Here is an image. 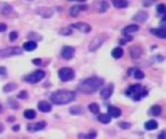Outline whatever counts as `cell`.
<instances>
[{"mask_svg":"<svg viewBox=\"0 0 166 139\" xmlns=\"http://www.w3.org/2000/svg\"><path fill=\"white\" fill-rule=\"evenodd\" d=\"M104 85V80L100 77H90L84 80L79 84L77 90L79 92L85 94H91L101 88Z\"/></svg>","mask_w":166,"mask_h":139,"instance_id":"6da1fadb","label":"cell"},{"mask_svg":"<svg viewBox=\"0 0 166 139\" xmlns=\"http://www.w3.org/2000/svg\"><path fill=\"white\" fill-rule=\"evenodd\" d=\"M76 97L74 92L68 90H58L53 92L51 96V101L57 105H64L72 102Z\"/></svg>","mask_w":166,"mask_h":139,"instance_id":"7a4b0ae2","label":"cell"},{"mask_svg":"<svg viewBox=\"0 0 166 139\" xmlns=\"http://www.w3.org/2000/svg\"><path fill=\"white\" fill-rule=\"evenodd\" d=\"M147 94H148V92L146 90H144L143 87L140 84L132 85V86H130L125 91V96L132 97L133 100L135 101L141 100L143 97L147 96Z\"/></svg>","mask_w":166,"mask_h":139,"instance_id":"3957f363","label":"cell"},{"mask_svg":"<svg viewBox=\"0 0 166 139\" xmlns=\"http://www.w3.org/2000/svg\"><path fill=\"white\" fill-rule=\"evenodd\" d=\"M107 39H108V35L105 33H102V34H99V35L95 36V37L91 40V42L89 43V52H95V51H97L102 45H103L104 42Z\"/></svg>","mask_w":166,"mask_h":139,"instance_id":"277c9868","label":"cell"},{"mask_svg":"<svg viewBox=\"0 0 166 139\" xmlns=\"http://www.w3.org/2000/svg\"><path fill=\"white\" fill-rule=\"evenodd\" d=\"M58 77L62 82L71 81L75 77V71L70 67H62L58 71Z\"/></svg>","mask_w":166,"mask_h":139,"instance_id":"5b68a950","label":"cell"},{"mask_svg":"<svg viewBox=\"0 0 166 139\" xmlns=\"http://www.w3.org/2000/svg\"><path fill=\"white\" fill-rule=\"evenodd\" d=\"M23 53V50L19 47H8L0 50V58H6L13 57V55H19Z\"/></svg>","mask_w":166,"mask_h":139,"instance_id":"8992f818","label":"cell"},{"mask_svg":"<svg viewBox=\"0 0 166 139\" xmlns=\"http://www.w3.org/2000/svg\"><path fill=\"white\" fill-rule=\"evenodd\" d=\"M45 75H46L45 71H43V70H41V69H38L32 72L31 74L27 75L24 80L27 83H29V84H36V83L40 82L41 80L45 77Z\"/></svg>","mask_w":166,"mask_h":139,"instance_id":"52a82bcc","label":"cell"},{"mask_svg":"<svg viewBox=\"0 0 166 139\" xmlns=\"http://www.w3.org/2000/svg\"><path fill=\"white\" fill-rule=\"evenodd\" d=\"M71 28H75L77 30L81 31L83 33H89L91 30V26L90 24L87 23H83V21H80V23H72L71 24Z\"/></svg>","mask_w":166,"mask_h":139,"instance_id":"ba28073f","label":"cell"},{"mask_svg":"<svg viewBox=\"0 0 166 139\" xmlns=\"http://www.w3.org/2000/svg\"><path fill=\"white\" fill-rule=\"evenodd\" d=\"M46 126H47V123L45 121L37 122V123L34 124H29L27 126V130L30 131V132H36V131L44 130L46 128Z\"/></svg>","mask_w":166,"mask_h":139,"instance_id":"9c48e42d","label":"cell"},{"mask_svg":"<svg viewBox=\"0 0 166 139\" xmlns=\"http://www.w3.org/2000/svg\"><path fill=\"white\" fill-rule=\"evenodd\" d=\"M75 55V49L70 46H64L61 50V57L64 59H71Z\"/></svg>","mask_w":166,"mask_h":139,"instance_id":"30bf717a","label":"cell"},{"mask_svg":"<svg viewBox=\"0 0 166 139\" xmlns=\"http://www.w3.org/2000/svg\"><path fill=\"white\" fill-rule=\"evenodd\" d=\"M113 92H114V86L112 84H109L107 87H105L101 90L100 96H101V97L103 99H108L112 96Z\"/></svg>","mask_w":166,"mask_h":139,"instance_id":"8fae6325","label":"cell"},{"mask_svg":"<svg viewBox=\"0 0 166 139\" xmlns=\"http://www.w3.org/2000/svg\"><path fill=\"white\" fill-rule=\"evenodd\" d=\"M36 13L38 15H40L41 17L45 19H49L53 16V11L51 8H47V7H43V8H38L36 10Z\"/></svg>","mask_w":166,"mask_h":139,"instance_id":"7c38bea8","label":"cell"},{"mask_svg":"<svg viewBox=\"0 0 166 139\" xmlns=\"http://www.w3.org/2000/svg\"><path fill=\"white\" fill-rule=\"evenodd\" d=\"M87 9V6H85V5H75V6H73L70 8V11H69V14L71 17H77L79 13L81 11H85V10Z\"/></svg>","mask_w":166,"mask_h":139,"instance_id":"4fadbf2b","label":"cell"},{"mask_svg":"<svg viewBox=\"0 0 166 139\" xmlns=\"http://www.w3.org/2000/svg\"><path fill=\"white\" fill-rule=\"evenodd\" d=\"M13 11L12 6L6 2H0V14L3 16H9Z\"/></svg>","mask_w":166,"mask_h":139,"instance_id":"5bb4252c","label":"cell"},{"mask_svg":"<svg viewBox=\"0 0 166 139\" xmlns=\"http://www.w3.org/2000/svg\"><path fill=\"white\" fill-rule=\"evenodd\" d=\"M149 18V14L146 11H140L138 12L135 16L133 17L132 19L134 21H138V23H143V21H146Z\"/></svg>","mask_w":166,"mask_h":139,"instance_id":"9a60e30c","label":"cell"},{"mask_svg":"<svg viewBox=\"0 0 166 139\" xmlns=\"http://www.w3.org/2000/svg\"><path fill=\"white\" fill-rule=\"evenodd\" d=\"M38 109L43 113H49V112L52 111V105L48 101L42 100L38 103Z\"/></svg>","mask_w":166,"mask_h":139,"instance_id":"2e32d148","label":"cell"},{"mask_svg":"<svg viewBox=\"0 0 166 139\" xmlns=\"http://www.w3.org/2000/svg\"><path fill=\"white\" fill-rule=\"evenodd\" d=\"M108 114L111 117H113V118H119V117L121 115V110L116 106L109 105L108 106Z\"/></svg>","mask_w":166,"mask_h":139,"instance_id":"e0dca14e","label":"cell"},{"mask_svg":"<svg viewBox=\"0 0 166 139\" xmlns=\"http://www.w3.org/2000/svg\"><path fill=\"white\" fill-rule=\"evenodd\" d=\"M138 29H139V26L137 24H129V25L125 26V27L121 30V32H123V35H129V34L138 31Z\"/></svg>","mask_w":166,"mask_h":139,"instance_id":"ac0fdd59","label":"cell"},{"mask_svg":"<svg viewBox=\"0 0 166 139\" xmlns=\"http://www.w3.org/2000/svg\"><path fill=\"white\" fill-rule=\"evenodd\" d=\"M151 32H152L153 35H155L158 38L165 39L166 38V29L163 27L160 28H152L151 29Z\"/></svg>","mask_w":166,"mask_h":139,"instance_id":"d6986e66","label":"cell"},{"mask_svg":"<svg viewBox=\"0 0 166 139\" xmlns=\"http://www.w3.org/2000/svg\"><path fill=\"white\" fill-rule=\"evenodd\" d=\"M23 48L26 52H32V51H34L37 48V43L35 41H28V42H25L23 44Z\"/></svg>","mask_w":166,"mask_h":139,"instance_id":"ffe728a7","label":"cell"},{"mask_svg":"<svg viewBox=\"0 0 166 139\" xmlns=\"http://www.w3.org/2000/svg\"><path fill=\"white\" fill-rule=\"evenodd\" d=\"M70 114L72 115H83L85 113V109L83 106L76 105V106H72L71 108L69 109Z\"/></svg>","mask_w":166,"mask_h":139,"instance_id":"44dd1931","label":"cell"},{"mask_svg":"<svg viewBox=\"0 0 166 139\" xmlns=\"http://www.w3.org/2000/svg\"><path fill=\"white\" fill-rule=\"evenodd\" d=\"M130 55L133 59H137L142 55V50L139 47H131L130 49Z\"/></svg>","mask_w":166,"mask_h":139,"instance_id":"7402d4cb","label":"cell"},{"mask_svg":"<svg viewBox=\"0 0 166 139\" xmlns=\"http://www.w3.org/2000/svg\"><path fill=\"white\" fill-rule=\"evenodd\" d=\"M157 126H158V124L155 120H150V121H148L147 123H145V128L147 130H157Z\"/></svg>","mask_w":166,"mask_h":139,"instance_id":"603a6c76","label":"cell"},{"mask_svg":"<svg viewBox=\"0 0 166 139\" xmlns=\"http://www.w3.org/2000/svg\"><path fill=\"white\" fill-rule=\"evenodd\" d=\"M123 50L121 47H117L112 51V57L116 58V59L123 57Z\"/></svg>","mask_w":166,"mask_h":139,"instance_id":"cb8c5ba5","label":"cell"},{"mask_svg":"<svg viewBox=\"0 0 166 139\" xmlns=\"http://www.w3.org/2000/svg\"><path fill=\"white\" fill-rule=\"evenodd\" d=\"M113 4L116 8L119 9L125 8V7L128 6V2L126 0H113Z\"/></svg>","mask_w":166,"mask_h":139,"instance_id":"d4e9b609","label":"cell"},{"mask_svg":"<svg viewBox=\"0 0 166 139\" xmlns=\"http://www.w3.org/2000/svg\"><path fill=\"white\" fill-rule=\"evenodd\" d=\"M111 119L112 117L109 115V114H100L98 116V118H97V120H98L100 123L102 124H109L110 122H111Z\"/></svg>","mask_w":166,"mask_h":139,"instance_id":"484cf974","label":"cell"},{"mask_svg":"<svg viewBox=\"0 0 166 139\" xmlns=\"http://www.w3.org/2000/svg\"><path fill=\"white\" fill-rule=\"evenodd\" d=\"M162 112V108L160 105H153L151 107V114H152L153 116H159L160 114H161Z\"/></svg>","mask_w":166,"mask_h":139,"instance_id":"4316f807","label":"cell"},{"mask_svg":"<svg viewBox=\"0 0 166 139\" xmlns=\"http://www.w3.org/2000/svg\"><path fill=\"white\" fill-rule=\"evenodd\" d=\"M23 116L24 118L28 119V120H33L36 117V112L32 110V109H27V110L23 112Z\"/></svg>","mask_w":166,"mask_h":139,"instance_id":"83f0119b","label":"cell"},{"mask_svg":"<svg viewBox=\"0 0 166 139\" xmlns=\"http://www.w3.org/2000/svg\"><path fill=\"white\" fill-rule=\"evenodd\" d=\"M18 85L16 83H9V84L5 85V87L3 88V91L5 92H13L17 89Z\"/></svg>","mask_w":166,"mask_h":139,"instance_id":"f1b7e54d","label":"cell"},{"mask_svg":"<svg viewBox=\"0 0 166 139\" xmlns=\"http://www.w3.org/2000/svg\"><path fill=\"white\" fill-rule=\"evenodd\" d=\"M134 77H135V79H137V80H142V79H144V77H145V74H144V72L142 71V70L135 69L134 70Z\"/></svg>","mask_w":166,"mask_h":139,"instance_id":"f546056e","label":"cell"},{"mask_svg":"<svg viewBox=\"0 0 166 139\" xmlns=\"http://www.w3.org/2000/svg\"><path fill=\"white\" fill-rule=\"evenodd\" d=\"M89 111L91 112V113H93V114L98 113L99 110H100L99 105H98V104H96V103H91V104H89Z\"/></svg>","mask_w":166,"mask_h":139,"instance_id":"4dcf8cb0","label":"cell"},{"mask_svg":"<svg viewBox=\"0 0 166 139\" xmlns=\"http://www.w3.org/2000/svg\"><path fill=\"white\" fill-rule=\"evenodd\" d=\"M109 9V4L107 1H101L100 2V10L99 12L100 13H105L107 10Z\"/></svg>","mask_w":166,"mask_h":139,"instance_id":"1f68e13d","label":"cell"},{"mask_svg":"<svg viewBox=\"0 0 166 139\" xmlns=\"http://www.w3.org/2000/svg\"><path fill=\"white\" fill-rule=\"evenodd\" d=\"M157 12L159 14H162V15H164L165 14V12H166V7H165V5L164 4H159L157 6Z\"/></svg>","mask_w":166,"mask_h":139,"instance_id":"d6a6232c","label":"cell"},{"mask_svg":"<svg viewBox=\"0 0 166 139\" xmlns=\"http://www.w3.org/2000/svg\"><path fill=\"white\" fill-rule=\"evenodd\" d=\"M119 128H123V130H127V128H130L131 125L129 123H126V122H121V123L119 124Z\"/></svg>","mask_w":166,"mask_h":139,"instance_id":"836d02e7","label":"cell"},{"mask_svg":"<svg viewBox=\"0 0 166 139\" xmlns=\"http://www.w3.org/2000/svg\"><path fill=\"white\" fill-rule=\"evenodd\" d=\"M19 37V34L17 31H12L11 33H10L9 35V38H10V41H15L17 40V38Z\"/></svg>","mask_w":166,"mask_h":139,"instance_id":"e575fe53","label":"cell"},{"mask_svg":"<svg viewBox=\"0 0 166 139\" xmlns=\"http://www.w3.org/2000/svg\"><path fill=\"white\" fill-rule=\"evenodd\" d=\"M71 32L72 31L70 28H62V29H60L59 34H61V35H70Z\"/></svg>","mask_w":166,"mask_h":139,"instance_id":"d590c367","label":"cell"},{"mask_svg":"<svg viewBox=\"0 0 166 139\" xmlns=\"http://www.w3.org/2000/svg\"><path fill=\"white\" fill-rule=\"evenodd\" d=\"M96 136V133H89V134H79V138H94Z\"/></svg>","mask_w":166,"mask_h":139,"instance_id":"8d00e7d4","label":"cell"},{"mask_svg":"<svg viewBox=\"0 0 166 139\" xmlns=\"http://www.w3.org/2000/svg\"><path fill=\"white\" fill-rule=\"evenodd\" d=\"M18 98L19 99H25L27 98V92H26V91H21L19 94H18Z\"/></svg>","mask_w":166,"mask_h":139,"instance_id":"74e56055","label":"cell"},{"mask_svg":"<svg viewBox=\"0 0 166 139\" xmlns=\"http://www.w3.org/2000/svg\"><path fill=\"white\" fill-rule=\"evenodd\" d=\"M6 29H7V24L3 23H0V32H4Z\"/></svg>","mask_w":166,"mask_h":139,"instance_id":"f35d334b","label":"cell"},{"mask_svg":"<svg viewBox=\"0 0 166 139\" xmlns=\"http://www.w3.org/2000/svg\"><path fill=\"white\" fill-rule=\"evenodd\" d=\"M32 62L35 65H40L41 63H42V59H41V58H35V59L32 60Z\"/></svg>","mask_w":166,"mask_h":139,"instance_id":"ab89813d","label":"cell"},{"mask_svg":"<svg viewBox=\"0 0 166 139\" xmlns=\"http://www.w3.org/2000/svg\"><path fill=\"white\" fill-rule=\"evenodd\" d=\"M6 68L5 67H0V75H6Z\"/></svg>","mask_w":166,"mask_h":139,"instance_id":"60d3db41","label":"cell"},{"mask_svg":"<svg viewBox=\"0 0 166 139\" xmlns=\"http://www.w3.org/2000/svg\"><path fill=\"white\" fill-rule=\"evenodd\" d=\"M158 138H159V139H165L166 138L165 137V131L164 130H162L161 133H160V134L158 135Z\"/></svg>","mask_w":166,"mask_h":139,"instance_id":"b9f144b4","label":"cell"},{"mask_svg":"<svg viewBox=\"0 0 166 139\" xmlns=\"http://www.w3.org/2000/svg\"><path fill=\"white\" fill-rule=\"evenodd\" d=\"M152 3H153V1H152V0H146V1H145V3H144V4H145L146 6H148V5H151Z\"/></svg>","mask_w":166,"mask_h":139,"instance_id":"7bdbcfd3","label":"cell"},{"mask_svg":"<svg viewBox=\"0 0 166 139\" xmlns=\"http://www.w3.org/2000/svg\"><path fill=\"white\" fill-rule=\"evenodd\" d=\"M67 1H76V2H85L87 0H67Z\"/></svg>","mask_w":166,"mask_h":139,"instance_id":"ee69618b","label":"cell"},{"mask_svg":"<svg viewBox=\"0 0 166 139\" xmlns=\"http://www.w3.org/2000/svg\"><path fill=\"white\" fill-rule=\"evenodd\" d=\"M7 121H8V122H13V121H15V118H14V117H9V119Z\"/></svg>","mask_w":166,"mask_h":139,"instance_id":"f6af8a7d","label":"cell"},{"mask_svg":"<svg viewBox=\"0 0 166 139\" xmlns=\"http://www.w3.org/2000/svg\"><path fill=\"white\" fill-rule=\"evenodd\" d=\"M13 130H19V126H15L13 128Z\"/></svg>","mask_w":166,"mask_h":139,"instance_id":"bcb514c9","label":"cell"},{"mask_svg":"<svg viewBox=\"0 0 166 139\" xmlns=\"http://www.w3.org/2000/svg\"><path fill=\"white\" fill-rule=\"evenodd\" d=\"M3 130H4V126H2L1 124H0V133H1V132H2V131H3Z\"/></svg>","mask_w":166,"mask_h":139,"instance_id":"7dc6e473","label":"cell"},{"mask_svg":"<svg viewBox=\"0 0 166 139\" xmlns=\"http://www.w3.org/2000/svg\"><path fill=\"white\" fill-rule=\"evenodd\" d=\"M0 109H1V105H0Z\"/></svg>","mask_w":166,"mask_h":139,"instance_id":"c3c4849f","label":"cell"}]
</instances>
